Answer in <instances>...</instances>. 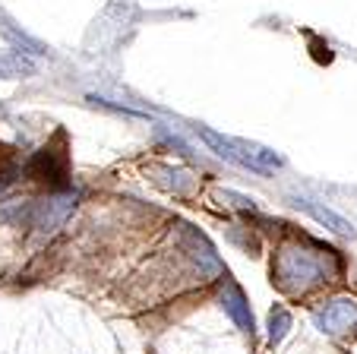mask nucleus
Returning <instances> with one entry per match:
<instances>
[{"label":"nucleus","mask_w":357,"mask_h":354,"mask_svg":"<svg viewBox=\"0 0 357 354\" xmlns=\"http://www.w3.org/2000/svg\"><path fill=\"white\" fill-rule=\"evenodd\" d=\"M342 272V260L335 250H323L317 244H288L278 250L275 285L288 294H303L317 285H326Z\"/></svg>","instance_id":"obj_1"},{"label":"nucleus","mask_w":357,"mask_h":354,"mask_svg":"<svg viewBox=\"0 0 357 354\" xmlns=\"http://www.w3.org/2000/svg\"><path fill=\"white\" fill-rule=\"evenodd\" d=\"M313 323H317V329L326 335H342L357 326V304L354 301H332V304H326L323 310H317Z\"/></svg>","instance_id":"obj_2"},{"label":"nucleus","mask_w":357,"mask_h":354,"mask_svg":"<svg viewBox=\"0 0 357 354\" xmlns=\"http://www.w3.org/2000/svg\"><path fill=\"white\" fill-rule=\"evenodd\" d=\"M222 307H225V314L231 316V320L237 323V326L243 329V332H250L253 329V314H250V304H247V297H243V291L237 285H225V294H222Z\"/></svg>","instance_id":"obj_3"},{"label":"nucleus","mask_w":357,"mask_h":354,"mask_svg":"<svg viewBox=\"0 0 357 354\" xmlns=\"http://www.w3.org/2000/svg\"><path fill=\"white\" fill-rule=\"evenodd\" d=\"M294 206H297V209H303V212H310L313 219H317L319 225H326V228H329V231L342 234V237H354V225H351L348 219H342V215H338V212H332V209L313 206L310 200H297Z\"/></svg>","instance_id":"obj_4"},{"label":"nucleus","mask_w":357,"mask_h":354,"mask_svg":"<svg viewBox=\"0 0 357 354\" xmlns=\"http://www.w3.org/2000/svg\"><path fill=\"white\" fill-rule=\"evenodd\" d=\"M35 64L22 57L20 51H0V80H20V76H32Z\"/></svg>","instance_id":"obj_5"},{"label":"nucleus","mask_w":357,"mask_h":354,"mask_svg":"<svg viewBox=\"0 0 357 354\" xmlns=\"http://www.w3.org/2000/svg\"><path fill=\"white\" fill-rule=\"evenodd\" d=\"M288 329H291V314L284 307H275L269 314V341L272 345H278V341L288 335Z\"/></svg>","instance_id":"obj_6"}]
</instances>
